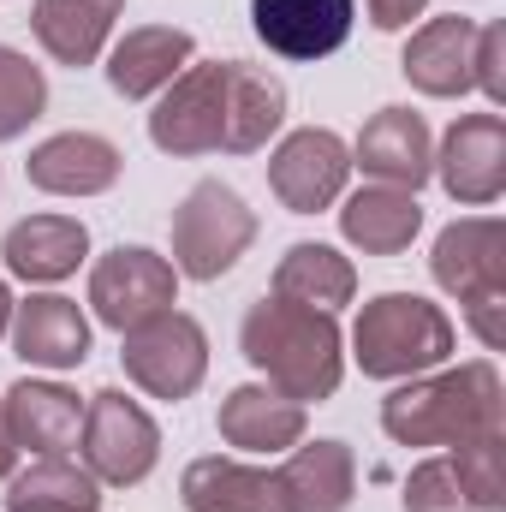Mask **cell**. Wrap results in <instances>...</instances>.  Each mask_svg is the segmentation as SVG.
I'll use <instances>...</instances> for the list:
<instances>
[{"label":"cell","mask_w":506,"mask_h":512,"mask_svg":"<svg viewBox=\"0 0 506 512\" xmlns=\"http://www.w3.org/2000/svg\"><path fill=\"white\" fill-rule=\"evenodd\" d=\"M120 364H126V376L149 399L179 405V399H191L203 387V376H209V334H203L197 316L161 310V316L137 322L131 334H120Z\"/></svg>","instance_id":"5b68a950"},{"label":"cell","mask_w":506,"mask_h":512,"mask_svg":"<svg viewBox=\"0 0 506 512\" xmlns=\"http://www.w3.org/2000/svg\"><path fill=\"white\" fill-rule=\"evenodd\" d=\"M185 512H292L280 471H256L245 459H191L179 477Z\"/></svg>","instance_id":"d6986e66"},{"label":"cell","mask_w":506,"mask_h":512,"mask_svg":"<svg viewBox=\"0 0 506 512\" xmlns=\"http://www.w3.org/2000/svg\"><path fill=\"white\" fill-rule=\"evenodd\" d=\"M429 274L459 304L483 298V292H501L506 286V227L495 215H465V221L441 227L435 256H429Z\"/></svg>","instance_id":"9a60e30c"},{"label":"cell","mask_w":506,"mask_h":512,"mask_svg":"<svg viewBox=\"0 0 506 512\" xmlns=\"http://www.w3.org/2000/svg\"><path fill=\"white\" fill-rule=\"evenodd\" d=\"M280 489L292 512H352L358 501V459L346 441H298L280 465Z\"/></svg>","instance_id":"603a6c76"},{"label":"cell","mask_w":506,"mask_h":512,"mask_svg":"<svg viewBox=\"0 0 506 512\" xmlns=\"http://www.w3.org/2000/svg\"><path fill=\"white\" fill-rule=\"evenodd\" d=\"M471 84L501 108L506 102V30L501 24H477V54H471Z\"/></svg>","instance_id":"4dcf8cb0"},{"label":"cell","mask_w":506,"mask_h":512,"mask_svg":"<svg viewBox=\"0 0 506 512\" xmlns=\"http://www.w3.org/2000/svg\"><path fill=\"white\" fill-rule=\"evenodd\" d=\"M256 239V209L221 179H197L173 209V274L185 280H221L239 268Z\"/></svg>","instance_id":"277c9868"},{"label":"cell","mask_w":506,"mask_h":512,"mask_svg":"<svg viewBox=\"0 0 506 512\" xmlns=\"http://www.w3.org/2000/svg\"><path fill=\"white\" fill-rule=\"evenodd\" d=\"M18 471V441H12V423H6V399H0V483Z\"/></svg>","instance_id":"836d02e7"},{"label":"cell","mask_w":506,"mask_h":512,"mask_svg":"<svg viewBox=\"0 0 506 512\" xmlns=\"http://www.w3.org/2000/svg\"><path fill=\"white\" fill-rule=\"evenodd\" d=\"M6 328H12V292H6V280H0V340H6Z\"/></svg>","instance_id":"e575fe53"},{"label":"cell","mask_w":506,"mask_h":512,"mask_svg":"<svg viewBox=\"0 0 506 512\" xmlns=\"http://www.w3.org/2000/svg\"><path fill=\"white\" fill-rule=\"evenodd\" d=\"M304 405L298 399H286V393H274V387H233L227 399H221V417H215V429H221V441L227 447H239V453H292L298 441H304Z\"/></svg>","instance_id":"44dd1931"},{"label":"cell","mask_w":506,"mask_h":512,"mask_svg":"<svg viewBox=\"0 0 506 512\" xmlns=\"http://www.w3.org/2000/svg\"><path fill=\"white\" fill-rule=\"evenodd\" d=\"M346 179H352V149L346 137L328 126H304L286 131L280 149L268 155V191L280 197V209L292 215H322L346 197Z\"/></svg>","instance_id":"ba28073f"},{"label":"cell","mask_w":506,"mask_h":512,"mask_svg":"<svg viewBox=\"0 0 506 512\" xmlns=\"http://www.w3.org/2000/svg\"><path fill=\"white\" fill-rule=\"evenodd\" d=\"M286 126V84L262 66L227 60V108H221V149L227 155H256L268 137Z\"/></svg>","instance_id":"7402d4cb"},{"label":"cell","mask_w":506,"mask_h":512,"mask_svg":"<svg viewBox=\"0 0 506 512\" xmlns=\"http://www.w3.org/2000/svg\"><path fill=\"white\" fill-rule=\"evenodd\" d=\"M381 429L399 447H459L471 435L506 429V382L489 358H471L459 370L411 376L381 399Z\"/></svg>","instance_id":"7a4b0ae2"},{"label":"cell","mask_w":506,"mask_h":512,"mask_svg":"<svg viewBox=\"0 0 506 512\" xmlns=\"http://www.w3.org/2000/svg\"><path fill=\"white\" fill-rule=\"evenodd\" d=\"M352 167H364L376 185H399V191H423L435 179V137L429 120L411 108H381L370 126L352 143Z\"/></svg>","instance_id":"4fadbf2b"},{"label":"cell","mask_w":506,"mask_h":512,"mask_svg":"<svg viewBox=\"0 0 506 512\" xmlns=\"http://www.w3.org/2000/svg\"><path fill=\"white\" fill-rule=\"evenodd\" d=\"M6 340L30 370H78L90 358V316L78 310V298L30 292L24 304H12Z\"/></svg>","instance_id":"5bb4252c"},{"label":"cell","mask_w":506,"mask_h":512,"mask_svg":"<svg viewBox=\"0 0 506 512\" xmlns=\"http://www.w3.org/2000/svg\"><path fill=\"white\" fill-rule=\"evenodd\" d=\"M0 399H6V423H12L18 453L60 459V453H72V447H78V435H84V399H78L72 387L24 376V382L6 387Z\"/></svg>","instance_id":"e0dca14e"},{"label":"cell","mask_w":506,"mask_h":512,"mask_svg":"<svg viewBox=\"0 0 506 512\" xmlns=\"http://www.w3.org/2000/svg\"><path fill=\"white\" fill-rule=\"evenodd\" d=\"M364 6H370V24L376 30H405L411 18L429 12V0H364Z\"/></svg>","instance_id":"d6a6232c"},{"label":"cell","mask_w":506,"mask_h":512,"mask_svg":"<svg viewBox=\"0 0 506 512\" xmlns=\"http://www.w3.org/2000/svg\"><path fill=\"white\" fill-rule=\"evenodd\" d=\"M465 322H471V334L489 352H501L506 346V286L501 292H483V298H465Z\"/></svg>","instance_id":"1f68e13d"},{"label":"cell","mask_w":506,"mask_h":512,"mask_svg":"<svg viewBox=\"0 0 506 512\" xmlns=\"http://www.w3.org/2000/svg\"><path fill=\"white\" fill-rule=\"evenodd\" d=\"M84 6H96V12H108V18H120V12H126V0H84Z\"/></svg>","instance_id":"d590c367"},{"label":"cell","mask_w":506,"mask_h":512,"mask_svg":"<svg viewBox=\"0 0 506 512\" xmlns=\"http://www.w3.org/2000/svg\"><path fill=\"white\" fill-rule=\"evenodd\" d=\"M0 256H6V274H18L30 286H54L66 274H78V262L90 256V227L78 215H24L0 239Z\"/></svg>","instance_id":"ffe728a7"},{"label":"cell","mask_w":506,"mask_h":512,"mask_svg":"<svg viewBox=\"0 0 506 512\" xmlns=\"http://www.w3.org/2000/svg\"><path fill=\"white\" fill-rule=\"evenodd\" d=\"M42 108H48V78H42V66H36L30 54H18V48L0 42V143L24 137V131L42 120Z\"/></svg>","instance_id":"83f0119b"},{"label":"cell","mask_w":506,"mask_h":512,"mask_svg":"<svg viewBox=\"0 0 506 512\" xmlns=\"http://www.w3.org/2000/svg\"><path fill=\"white\" fill-rule=\"evenodd\" d=\"M399 501H405V512H477L447 453L423 459V465L405 477V495H399Z\"/></svg>","instance_id":"f546056e"},{"label":"cell","mask_w":506,"mask_h":512,"mask_svg":"<svg viewBox=\"0 0 506 512\" xmlns=\"http://www.w3.org/2000/svg\"><path fill=\"white\" fill-rule=\"evenodd\" d=\"M30 30L42 42L48 60L60 66H96L108 54V36H114V18L84 6V0H36L30 6Z\"/></svg>","instance_id":"484cf974"},{"label":"cell","mask_w":506,"mask_h":512,"mask_svg":"<svg viewBox=\"0 0 506 512\" xmlns=\"http://www.w3.org/2000/svg\"><path fill=\"white\" fill-rule=\"evenodd\" d=\"M191 54H197L191 30H179V24H137V30H126V36L108 48V84H114V96H126V102L161 96V90L191 66Z\"/></svg>","instance_id":"ac0fdd59"},{"label":"cell","mask_w":506,"mask_h":512,"mask_svg":"<svg viewBox=\"0 0 506 512\" xmlns=\"http://www.w3.org/2000/svg\"><path fill=\"white\" fill-rule=\"evenodd\" d=\"M447 459H453V471H459L471 507L477 512H506V429H489V435L459 441Z\"/></svg>","instance_id":"f1b7e54d"},{"label":"cell","mask_w":506,"mask_h":512,"mask_svg":"<svg viewBox=\"0 0 506 512\" xmlns=\"http://www.w3.org/2000/svg\"><path fill=\"white\" fill-rule=\"evenodd\" d=\"M340 233L364 256H399L423 233V203L417 191H399V185H364L340 203Z\"/></svg>","instance_id":"cb8c5ba5"},{"label":"cell","mask_w":506,"mask_h":512,"mask_svg":"<svg viewBox=\"0 0 506 512\" xmlns=\"http://www.w3.org/2000/svg\"><path fill=\"white\" fill-rule=\"evenodd\" d=\"M352 24H358V0H251L256 42L298 66L340 54Z\"/></svg>","instance_id":"8fae6325"},{"label":"cell","mask_w":506,"mask_h":512,"mask_svg":"<svg viewBox=\"0 0 506 512\" xmlns=\"http://www.w3.org/2000/svg\"><path fill=\"white\" fill-rule=\"evenodd\" d=\"M435 179L453 203L489 209L506 191V120L501 114H459L441 149H435Z\"/></svg>","instance_id":"30bf717a"},{"label":"cell","mask_w":506,"mask_h":512,"mask_svg":"<svg viewBox=\"0 0 506 512\" xmlns=\"http://www.w3.org/2000/svg\"><path fill=\"white\" fill-rule=\"evenodd\" d=\"M358 292V268L352 256H340L334 245H292L274 262V298L304 304V310H340Z\"/></svg>","instance_id":"d4e9b609"},{"label":"cell","mask_w":506,"mask_h":512,"mask_svg":"<svg viewBox=\"0 0 506 512\" xmlns=\"http://www.w3.org/2000/svg\"><path fill=\"white\" fill-rule=\"evenodd\" d=\"M120 173H126V155L102 131H60L36 143L24 161V179L48 197H102L120 185Z\"/></svg>","instance_id":"7c38bea8"},{"label":"cell","mask_w":506,"mask_h":512,"mask_svg":"<svg viewBox=\"0 0 506 512\" xmlns=\"http://www.w3.org/2000/svg\"><path fill=\"white\" fill-rule=\"evenodd\" d=\"M239 352L251 358V370L268 376L274 393L298 399V405H322L340 393L346 376V334L328 310H304L286 298H262L239 322Z\"/></svg>","instance_id":"6da1fadb"},{"label":"cell","mask_w":506,"mask_h":512,"mask_svg":"<svg viewBox=\"0 0 506 512\" xmlns=\"http://www.w3.org/2000/svg\"><path fill=\"white\" fill-rule=\"evenodd\" d=\"M173 304H179V274H173L167 256L143 251V245H114L108 256H96V268H90V310H96L102 328L131 334L137 322H149V316H161Z\"/></svg>","instance_id":"52a82bcc"},{"label":"cell","mask_w":506,"mask_h":512,"mask_svg":"<svg viewBox=\"0 0 506 512\" xmlns=\"http://www.w3.org/2000/svg\"><path fill=\"white\" fill-rule=\"evenodd\" d=\"M78 453H84V471L108 489H137L155 459H161V429L155 417L131 399L126 387H102L90 405H84V435H78Z\"/></svg>","instance_id":"8992f818"},{"label":"cell","mask_w":506,"mask_h":512,"mask_svg":"<svg viewBox=\"0 0 506 512\" xmlns=\"http://www.w3.org/2000/svg\"><path fill=\"white\" fill-rule=\"evenodd\" d=\"M453 346H459V334H453L447 310L417 298V292H381V298H370L358 328H352V358L376 382L429 376V370H441L453 358Z\"/></svg>","instance_id":"3957f363"},{"label":"cell","mask_w":506,"mask_h":512,"mask_svg":"<svg viewBox=\"0 0 506 512\" xmlns=\"http://www.w3.org/2000/svg\"><path fill=\"white\" fill-rule=\"evenodd\" d=\"M471 54H477V24L447 12V18H423L399 54V72L411 78L417 96H435V102H453V96H471Z\"/></svg>","instance_id":"2e32d148"},{"label":"cell","mask_w":506,"mask_h":512,"mask_svg":"<svg viewBox=\"0 0 506 512\" xmlns=\"http://www.w3.org/2000/svg\"><path fill=\"white\" fill-rule=\"evenodd\" d=\"M221 108H227V60H191L149 114V143L161 155H215L221 149Z\"/></svg>","instance_id":"9c48e42d"},{"label":"cell","mask_w":506,"mask_h":512,"mask_svg":"<svg viewBox=\"0 0 506 512\" xmlns=\"http://www.w3.org/2000/svg\"><path fill=\"white\" fill-rule=\"evenodd\" d=\"M6 512H102V483L66 453L36 459L30 471L6 477Z\"/></svg>","instance_id":"4316f807"}]
</instances>
